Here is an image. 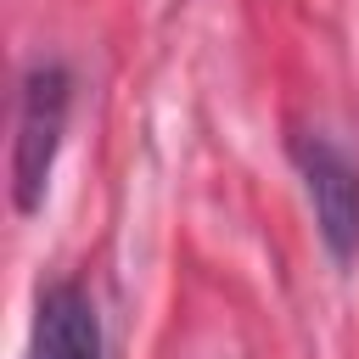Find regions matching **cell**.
Instances as JSON below:
<instances>
[{
    "label": "cell",
    "mask_w": 359,
    "mask_h": 359,
    "mask_svg": "<svg viewBox=\"0 0 359 359\" xmlns=\"http://www.w3.org/2000/svg\"><path fill=\"white\" fill-rule=\"evenodd\" d=\"M67 67L62 62H34L22 73L17 90V140H11V202L17 213H39L56 151H62V129H67Z\"/></svg>",
    "instance_id": "1"
},
{
    "label": "cell",
    "mask_w": 359,
    "mask_h": 359,
    "mask_svg": "<svg viewBox=\"0 0 359 359\" xmlns=\"http://www.w3.org/2000/svg\"><path fill=\"white\" fill-rule=\"evenodd\" d=\"M292 163L303 174V191H309L325 252L337 264H353L359 258V163L320 129L292 135Z\"/></svg>",
    "instance_id": "2"
},
{
    "label": "cell",
    "mask_w": 359,
    "mask_h": 359,
    "mask_svg": "<svg viewBox=\"0 0 359 359\" xmlns=\"http://www.w3.org/2000/svg\"><path fill=\"white\" fill-rule=\"evenodd\" d=\"M28 359H101V320H95V303H90L73 280L39 292Z\"/></svg>",
    "instance_id": "3"
}]
</instances>
